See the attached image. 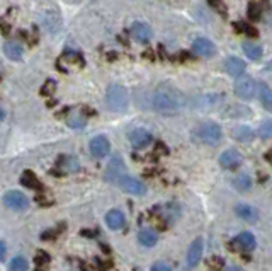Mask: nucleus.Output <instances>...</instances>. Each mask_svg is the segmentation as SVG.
I'll return each mask as SVG.
<instances>
[{
	"label": "nucleus",
	"mask_w": 272,
	"mask_h": 271,
	"mask_svg": "<svg viewBox=\"0 0 272 271\" xmlns=\"http://www.w3.org/2000/svg\"><path fill=\"white\" fill-rule=\"evenodd\" d=\"M151 104L162 114H175L186 106V97L177 87L169 82H163L151 95Z\"/></svg>",
	"instance_id": "nucleus-1"
},
{
	"label": "nucleus",
	"mask_w": 272,
	"mask_h": 271,
	"mask_svg": "<svg viewBox=\"0 0 272 271\" xmlns=\"http://www.w3.org/2000/svg\"><path fill=\"white\" fill-rule=\"evenodd\" d=\"M194 137L204 145H219L223 140V130L218 123L214 121H204L194 130Z\"/></svg>",
	"instance_id": "nucleus-2"
},
{
	"label": "nucleus",
	"mask_w": 272,
	"mask_h": 271,
	"mask_svg": "<svg viewBox=\"0 0 272 271\" xmlns=\"http://www.w3.org/2000/svg\"><path fill=\"white\" fill-rule=\"evenodd\" d=\"M128 104H130V94H128V89L123 86H118V84H113V86L107 87L106 90V106L109 107L114 113H119V111H126Z\"/></svg>",
	"instance_id": "nucleus-3"
},
{
	"label": "nucleus",
	"mask_w": 272,
	"mask_h": 271,
	"mask_svg": "<svg viewBox=\"0 0 272 271\" xmlns=\"http://www.w3.org/2000/svg\"><path fill=\"white\" fill-rule=\"evenodd\" d=\"M155 217H157V224L160 229H167L170 224H174L175 220L179 218V215H181V206L177 205V203H165V205L162 206H157V208L153 210Z\"/></svg>",
	"instance_id": "nucleus-4"
},
{
	"label": "nucleus",
	"mask_w": 272,
	"mask_h": 271,
	"mask_svg": "<svg viewBox=\"0 0 272 271\" xmlns=\"http://www.w3.org/2000/svg\"><path fill=\"white\" fill-rule=\"evenodd\" d=\"M255 90H257V86H255V81L250 75H242L233 84V92L243 101H250L255 95Z\"/></svg>",
	"instance_id": "nucleus-5"
},
{
	"label": "nucleus",
	"mask_w": 272,
	"mask_h": 271,
	"mask_svg": "<svg viewBox=\"0 0 272 271\" xmlns=\"http://www.w3.org/2000/svg\"><path fill=\"white\" fill-rule=\"evenodd\" d=\"M87 114H90V111H87L85 107H67L65 123L70 128L80 130L87 125Z\"/></svg>",
	"instance_id": "nucleus-6"
},
{
	"label": "nucleus",
	"mask_w": 272,
	"mask_h": 271,
	"mask_svg": "<svg viewBox=\"0 0 272 271\" xmlns=\"http://www.w3.org/2000/svg\"><path fill=\"white\" fill-rule=\"evenodd\" d=\"M3 205L12 212H24L29 206V200L21 191H7L3 194Z\"/></svg>",
	"instance_id": "nucleus-7"
},
{
	"label": "nucleus",
	"mask_w": 272,
	"mask_h": 271,
	"mask_svg": "<svg viewBox=\"0 0 272 271\" xmlns=\"http://www.w3.org/2000/svg\"><path fill=\"white\" fill-rule=\"evenodd\" d=\"M125 176H126V166L125 162H123V159L119 157V155H116V157H113V161L109 162V166H107L104 178H106V181L118 184L119 179H123Z\"/></svg>",
	"instance_id": "nucleus-8"
},
{
	"label": "nucleus",
	"mask_w": 272,
	"mask_h": 271,
	"mask_svg": "<svg viewBox=\"0 0 272 271\" xmlns=\"http://www.w3.org/2000/svg\"><path fill=\"white\" fill-rule=\"evenodd\" d=\"M257 246V239L252 232H242L238 234L233 241L230 242V249L233 251H242V253H250Z\"/></svg>",
	"instance_id": "nucleus-9"
},
{
	"label": "nucleus",
	"mask_w": 272,
	"mask_h": 271,
	"mask_svg": "<svg viewBox=\"0 0 272 271\" xmlns=\"http://www.w3.org/2000/svg\"><path fill=\"white\" fill-rule=\"evenodd\" d=\"M203 253H204V241H203V237L194 239L193 244H191L189 249H187V258H186V266H187V268H189V270L196 268V266L199 265V261H201Z\"/></svg>",
	"instance_id": "nucleus-10"
},
{
	"label": "nucleus",
	"mask_w": 272,
	"mask_h": 271,
	"mask_svg": "<svg viewBox=\"0 0 272 271\" xmlns=\"http://www.w3.org/2000/svg\"><path fill=\"white\" fill-rule=\"evenodd\" d=\"M242 164H243V155L235 149L225 150V152L219 155V166L226 171H237Z\"/></svg>",
	"instance_id": "nucleus-11"
},
{
	"label": "nucleus",
	"mask_w": 272,
	"mask_h": 271,
	"mask_svg": "<svg viewBox=\"0 0 272 271\" xmlns=\"http://www.w3.org/2000/svg\"><path fill=\"white\" fill-rule=\"evenodd\" d=\"M90 154L95 159H104L111 152V142L106 135H97L90 140Z\"/></svg>",
	"instance_id": "nucleus-12"
},
{
	"label": "nucleus",
	"mask_w": 272,
	"mask_h": 271,
	"mask_svg": "<svg viewBox=\"0 0 272 271\" xmlns=\"http://www.w3.org/2000/svg\"><path fill=\"white\" fill-rule=\"evenodd\" d=\"M118 186L121 188L123 191H126V193L130 194H136V196H143V194L146 193V186L143 184L141 181H138V179L131 178V176H126L123 179H119L118 181Z\"/></svg>",
	"instance_id": "nucleus-13"
},
{
	"label": "nucleus",
	"mask_w": 272,
	"mask_h": 271,
	"mask_svg": "<svg viewBox=\"0 0 272 271\" xmlns=\"http://www.w3.org/2000/svg\"><path fill=\"white\" fill-rule=\"evenodd\" d=\"M193 50H194V53H198L199 57H203V58H213L214 55H216V45L211 39H207V38H198V39H194V43H193Z\"/></svg>",
	"instance_id": "nucleus-14"
},
{
	"label": "nucleus",
	"mask_w": 272,
	"mask_h": 271,
	"mask_svg": "<svg viewBox=\"0 0 272 271\" xmlns=\"http://www.w3.org/2000/svg\"><path fill=\"white\" fill-rule=\"evenodd\" d=\"M128 138H130L131 145L136 147V149H145V147L150 145L151 140H153V135L145 128H136L133 131H130Z\"/></svg>",
	"instance_id": "nucleus-15"
},
{
	"label": "nucleus",
	"mask_w": 272,
	"mask_h": 271,
	"mask_svg": "<svg viewBox=\"0 0 272 271\" xmlns=\"http://www.w3.org/2000/svg\"><path fill=\"white\" fill-rule=\"evenodd\" d=\"M235 215L240 220L247 222V224H255L259 220V210L255 206L249 205V203H238L235 206Z\"/></svg>",
	"instance_id": "nucleus-16"
},
{
	"label": "nucleus",
	"mask_w": 272,
	"mask_h": 271,
	"mask_svg": "<svg viewBox=\"0 0 272 271\" xmlns=\"http://www.w3.org/2000/svg\"><path fill=\"white\" fill-rule=\"evenodd\" d=\"M131 36L138 43H148L151 39V36H153V31H151V27L146 22L136 21L131 26Z\"/></svg>",
	"instance_id": "nucleus-17"
},
{
	"label": "nucleus",
	"mask_w": 272,
	"mask_h": 271,
	"mask_svg": "<svg viewBox=\"0 0 272 271\" xmlns=\"http://www.w3.org/2000/svg\"><path fill=\"white\" fill-rule=\"evenodd\" d=\"M245 62H243L242 58L238 57H228L226 62H225V70L228 75H231V77H242L243 72H245Z\"/></svg>",
	"instance_id": "nucleus-18"
},
{
	"label": "nucleus",
	"mask_w": 272,
	"mask_h": 271,
	"mask_svg": "<svg viewBox=\"0 0 272 271\" xmlns=\"http://www.w3.org/2000/svg\"><path fill=\"white\" fill-rule=\"evenodd\" d=\"M106 224H107V227H109V229H113V230L123 229V227L126 225L125 213H123L121 210H118V208L109 210V212L106 213Z\"/></svg>",
	"instance_id": "nucleus-19"
},
{
	"label": "nucleus",
	"mask_w": 272,
	"mask_h": 271,
	"mask_svg": "<svg viewBox=\"0 0 272 271\" xmlns=\"http://www.w3.org/2000/svg\"><path fill=\"white\" fill-rule=\"evenodd\" d=\"M3 53H5V57L9 60H12V62H21L22 55H24V50H22V46L19 45V43L7 41L5 45H3Z\"/></svg>",
	"instance_id": "nucleus-20"
},
{
	"label": "nucleus",
	"mask_w": 272,
	"mask_h": 271,
	"mask_svg": "<svg viewBox=\"0 0 272 271\" xmlns=\"http://www.w3.org/2000/svg\"><path fill=\"white\" fill-rule=\"evenodd\" d=\"M231 133H233V138L242 143H247V142H252L255 137V131L250 128V126L247 125H240L237 128L231 130Z\"/></svg>",
	"instance_id": "nucleus-21"
},
{
	"label": "nucleus",
	"mask_w": 272,
	"mask_h": 271,
	"mask_svg": "<svg viewBox=\"0 0 272 271\" xmlns=\"http://www.w3.org/2000/svg\"><path fill=\"white\" fill-rule=\"evenodd\" d=\"M158 241V234L151 229H141L138 232V242L145 248H153Z\"/></svg>",
	"instance_id": "nucleus-22"
},
{
	"label": "nucleus",
	"mask_w": 272,
	"mask_h": 271,
	"mask_svg": "<svg viewBox=\"0 0 272 271\" xmlns=\"http://www.w3.org/2000/svg\"><path fill=\"white\" fill-rule=\"evenodd\" d=\"M242 50H243V53L247 55V58L254 60V62H257V60L262 58V46L257 45V43L243 41L242 43Z\"/></svg>",
	"instance_id": "nucleus-23"
},
{
	"label": "nucleus",
	"mask_w": 272,
	"mask_h": 271,
	"mask_svg": "<svg viewBox=\"0 0 272 271\" xmlns=\"http://www.w3.org/2000/svg\"><path fill=\"white\" fill-rule=\"evenodd\" d=\"M259 97H261V104L266 107V111L272 113V90L267 84H259Z\"/></svg>",
	"instance_id": "nucleus-24"
},
{
	"label": "nucleus",
	"mask_w": 272,
	"mask_h": 271,
	"mask_svg": "<svg viewBox=\"0 0 272 271\" xmlns=\"http://www.w3.org/2000/svg\"><path fill=\"white\" fill-rule=\"evenodd\" d=\"M233 188L240 191V193H249V191L252 189V178L249 176V174H238V176L233 178Z\"/></svg>",
	"instance_id": "nucleus-25"
},
{
	"label": "nucleus",
	"mask_w": 272,
	"mask_h": 271,
	"mask_svg": "<svg viewBox=\"0 0 272 271\" xmlns=\"http://www.w3.org/2000/svg\"><path fill=\"white\" fill-rule=\"evenodd\" d=\"M58 14H60L58 10H46L45 14H43V22H45L46 29L50 31V33H58L60 31L62 21H53V17H57Z\"/></svg>",
	"instance_id": "nucleus-26"
},
{
	"label": "nucleus",
	"mask_w": 272,
	"mask_h": 271,
	"mask_svg": "<svg viewBox=\"0 0 272 271\" xmlns=\"http://www.w3.org/2000/svg\"><path fill=\"white\" fill-rule=\"evenodd\" d=\"M21 184L27 189H39L41 188V182H39L38 176L33 171H24L21 174Z\"/></svg>",
	"instance_id": "nucleus-27"
},
{
	"label": "nucleus",
	"mask_w": 272,
	"mask_h": 271,
	"mask_svg": "<svg viewBox=\"0 0 272 271\" xmlns=\"http://www.w3.org/2000/svg\"><path fill=\"white\" fill-rule=\"evenodd\" d=\"M60 62H67L73 67H78V69H82V67L85 65V60H83L82 55L77 53V51H65Z\"/></svg>",
	"instance_id": "nucleus-28"
},
{
	"label": "nucleus",
	"mask_w": 272,
	"mask_h": 271,
	"mask_svg": "<svg viewBox=\"0 0 272 271\" xmlns=\"http://www.w3.org/2000/svg\"><path fill=\"white\" fill-rule=\"evenodd\" d=\"M247 14H249L250 21H259L262 17V3L261 2H250L247 7Z\"/></svg>",
	"instance_id": "nucleus-29"
},
{
	"label": "nucleus",
	"mask_w": 272,
	"mask_h": 271,
	"mask_svg": "<svg viewBox=\"0 0 272 271\" xmlns=\"http://www.w3.org/2000/svg\"><path fill=\"white\" fill-rule=\"evenodd\" d=\"M233 27L237 33H245L247 36H250V38H257L259 36V31L255 29L254 26H249V24H245V22H235Z\"/></svg>",
	"instance_id": "nucleus-30"
},
{
	"label": "nucleus",
	"mask_w": 272,
	"mask_h": 271,
	"mask_svg": "<svg viewBox=\"0 0 272 271\" xmlns=\"http://www.w3.org/2000/svg\"><path fill=\"white\" fill-rule=\"evenodd\" d=\"M9 271H27V261L22 256H15L9 263Z\"/></svg>",
	"instance_id": "nucleus-31"
},
{
	"label": "nucleus",
	"mask_w": 272,
	"mask_h": 271,
	"mask_svg": "<svg viewBox=\"0 0 272 271\" xmlns=\"http://www.w3.org/2000/svg\"><path fill=\"white\" fill-rule=\"evenodd\" d=\"M60 167H63L65 173H70V171L73 173V171L78 169V162L73 157H62L60 159Z\"/></svg>",
	"instance_id": "nucleus-32"
},
{
	"label": "nucleus",
	"mask_w": 272,
	"mask_h": 271,
	"mask_svg": "<svg viewBox=\"0 0 272 271\" xmlns=\"http://www.w3.org/2000/svg\"><path fill=\"white\" fill-rule=\"evenodd\" d=\"M50 261H51V258H50V254H48L46 251L39 249L38 253H36L34 263H36V266H38V268H46V266L50 265Z\"/></svg>",
	"instance_id": "nucleus-33"
},
{
	"label": "nucleus",
	"mask_w": 272,
	"mask_h": 271,
	"mask_svg": "<svg viewBox=\"0 0 272 271\" xmlns=\"http://www.w3.org/2000/svg\"><path fill=\"white\" fill-rule=\"evenodd\" d=\"M257 133L261 135V138H271L272 137V121H271V119L264 121L262 125L259 126Z\"/></svg>",
	"instance_id": "nucleus-34"
},
{
	"label": "nucleus",
	"mask_w": 272,
	"mask_h": 271,
	"mask_svg": "<svg viewBox=\"0 0 272 271\" xmlns=\"http://www.w3.org/2000/svg\"><path fill=\"white\" fill-rule=\"evenodd\" d=\"M55 90H57V82H55L53 79H48V81L45 82V86L41 87V94L45 95V97H48V95H53Z\"/></svg>",
	"instance_id": "nucleus-35"
},
{
	"label": "nucleus",
	"mask_w": 272,
	"mask_h": 271,
	"mask_svg": "<svg viewBox=\"0 0 272 271\" xmlns=\"http://www.w3.org/2000/svg\"><path fill=\"white\" fill-rule=\"evenodd\" d=\"M207 266H209L213 271H221V268L225 266V261H223L221 258H218V256H213V258L207 260Z\"/></svg>",
	"instance_id": "nucleus-36"
},
{
	"label": "nucleus",
	"mask_w": 272,
	"mask_h": 271,
	"mask_svg": "<svg viewBox=\"0 0 272 271\" xmlns=\"http://www.w3.org/2000/svg\"><path fill=\"white\" fill-rule=\"evenodd\" d=\"M150 271H172V268L167 265L165 261H157L153 266L150 268Z\"/></svg>",
	"instance_id": "nucleus-37"
},
{
	"label": "nucleus",
	"mask_w": 272,
	"mask_h": 271,
	"mask_svg": "<svg viewBox=\"0 0 272 271\" xmlns=\"http://www.w3.org/2000/svg\"><path fill=\"white\" fill-rule=\"evenodd\" d=\"M80 270L82 271H101V268H97V266L90 265V263H85V261L80 263Z\"/></svg>",
	"instance_id": "nucleus-38"
},
{
	"label": "nucleus",
	"mask_w": 272,
	"mask_h": 271,
	"mask_svg": "<svg viewBox=\"0 0 272 271\" xmlns=\"http://www.w3.org/2000/svg\"><path fill=\"white\" fill-rule=\"evenodd\" d=\"M211 5L216 7L218 10H221V14L226 17V7H225V3H223V2H211Z\"/></svg>",
	"instance_id": "nucleus-39"
},
{
	"label": "nucleus",
	"mask_w": 272,
	"mask_h": 271,
	"mask_svg": "<svg viewBox=\"0 0 272 271\" xmlns=\"http://www.w3.org/2000/svg\"><path fill=\"white\" fill-rule=\"evenodd\" d=\"M0 29H2V33L3 34H7L10 31V27H9V24H7L5 21H3V19H0Z\"/></svg>",
	"instance_id": "nucleus-40"
},
{
	"label": "nucleus",
	"mask_w": 272,
	"mask_h": 271,
	"mask_svg": "<svg viewBox=\"0 0 272 271\" xmlns=\"http://www.w3.org/2000/svg\"><path fill=\"white\" fill-rule=\"evenodd\" d=\"M5 253H7L5 244H3V242L0 241V261H3V258H5Z\"/></svg>",
	"instance_id": "nucleus-41"
},
{
	"label": "nucleus",
	"mask_w": 272,
	"mask_h": 271,
	"mask_svg": "<svg viewBox=\"0 0 272 271\" xmlns=\"http://www.w3.org/2000/svg\"><path fill=\"white\" fill-rule=\"evenodd\" d=\"M264 157H266V161L269 162V164L272 166V149L267 150V152H266V155H264Z\"/></svg>",
	"instance_id": "nucleus-42"
},
{
	"label": "nucleus",
	"mask_w": 272,
	"mask_h": 271,
	"mask_svg": "<svg viewBox=\"0 0 272 271\" xmlns=\"http://www.w3.org/2000/svg\"><path fill=\"white\" fill-rule=\"evenodd\" d=\"M226 271H243V270L240 268V266H230V268H228Z\"/></svg>",
	"instance_id": "nucleus-43"
},
{
	"label": "nucleus",
	"mask_w": 272,
	"mask_h": 271,
	"mask_svg": "<svg viewBox=\"0 0 272 271\" xmlns=\"http://www.w3.org/2000/svg\"><path fill=\"white\" fill-rule=\"evenodd\" d=\"M3 119H5V111H3L2 107H0V123H2Z\"/></svg>",
	"instance_id": "nucleus-44"
},
{
	"label": "nucleus",
	"mask_w": 272,
	"mask_h": 271,
	"mask_svg": "<svg viewBox=\"0 0 272 271\" xmlns=\"http://www.w3.org/2000/svg\"><path fill=\"white\" fill-rule=\"evenodd\" d=\"M46 268H36V271H45Z\"/></svg>",
	"instance_id": "nucleus-45"
}]
</instances>
